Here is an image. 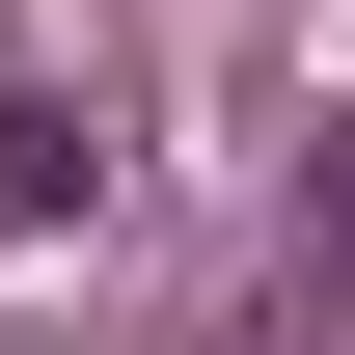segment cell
Here are the masks:
<instances>
[{
  "label": "cell",
  "instance_id": "2",
  "mask_svg": "<svg viewBox=\"0 0 355 355\" xmlns=\"http://www.w3.org/2000/svg\"><path fill=\"white\" fill-rule=\"evenodd\" d=\"M219 355H355V273H273V301H246Z\"/></svg>",
  "mask_w": 355,
  "mask_h": 355
},
{
  "label": "cell",
  "instance_id": "1",
  "mask_svg": "<svg viewBox=\"0 0 355 355\" xmlns=\"http://www.w3.org/2000/svg\"><path fill=\"white\" fill-rule=\"evenodd\" d=\"M0 219H28V246H55V219H110V110H83V83L0 110Z\"/></svg>",
  "mask_w": 355,
  "mask_h": 355
},
{
  "label": "cell",
  "instance_id": "3",
  "mask_svg": "<svg viewBox=\"0 0 355 355\" xmlns=\"http://www.w3.org/2000/svg\"><path fill=\"white\" fill-rule=\"evenodd\" d=\"M328 219H355V110H328Z\"/></svg>",
  "mask_w": 355,
  "mask_h": 355
}]
</instances>
